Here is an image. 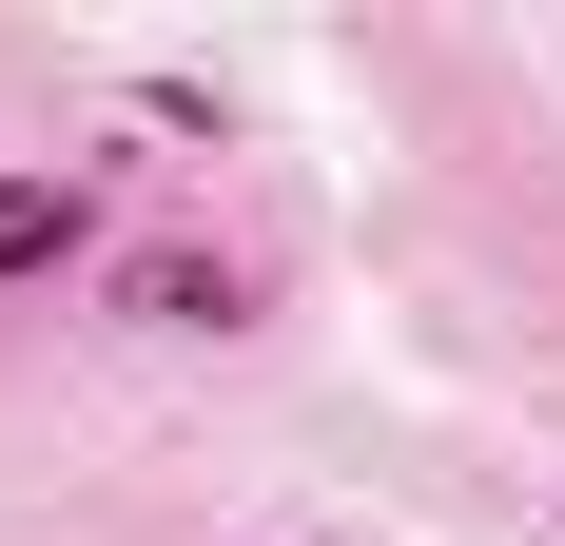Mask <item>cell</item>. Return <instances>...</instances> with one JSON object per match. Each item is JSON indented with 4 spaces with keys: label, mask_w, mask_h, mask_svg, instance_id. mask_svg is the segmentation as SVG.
<instances>
[{
    "label": "cell",
    "mask_w": 565,
    "mask_h": 546,
    "mask_svg": "<svg viewBox=\"0 0 565 546\" xmlns=\"http://www.w3.org/2000/svg\"><path fill=\"white\" fill-rule=\"evenodd\" d=\"M117 293H137V332H234V273L215 254H137Z\"/></svg>",
    "instance_id": "obj_2"
},
{
    "label": "cell",
    "mask_w": 565,
    "mask_h": 546,
    "mask_svg": "<svg viewBox=\"0 0 565 546\" xmlns=\"http://www.w3.org/2000/svg\"><path fill=\"white\" fill-rule=\"evenodd\" d=\"M58 254H98V176H0V293Z\"/></svg>",
    "instance_id": "obj_1"
}]
</instances>
